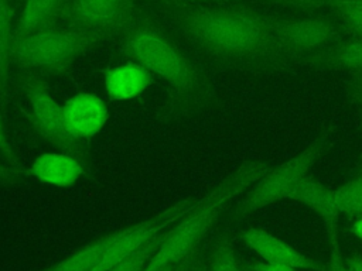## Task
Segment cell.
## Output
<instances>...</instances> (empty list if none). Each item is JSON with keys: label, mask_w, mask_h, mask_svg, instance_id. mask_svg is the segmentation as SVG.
<instances>
[{"label": "cell", "mask_w": 362, "mask_h": 271, "mask_svg": "<svg viewBox=\"0 0 362 271\" xmlns=\"http://www.w3.org/2000/svg\"><path fill=\"white\" fill-rule=\"evenodd\" d=\"M301 61L345 71L348 73L362 72V38L351 37L345 41H337L321 51L303 56Z\"/></svg>", "instance_id": "cell-13"}, {"label": "cell", "mask_w": 362, "mask_h": 271, "mask_svg": "<svg viewBox=\"0 0 362 271\" xmlns=\"http://www.w3.org/2000/svg\"><path fill=\"white\" fill-rule=\"evenodd\" d=\"M107 38L106 34L66 25H52L14 38L10 65L40 76L66 73L81 54Z\"/></svg>", "instance_id": "cell-4"}, {"label": "cell", "mask_w": 362, "mask_h": 271, "mask_svg": "<svg viewBox=\"0 0 362 271\" xmlns=\"http://www.w3.org/2000/svg\"><path fill=\"white\" fill-rule=\"evenodd\" d=\"M68 131L79 141L89 143L106 124V103L93 93H76L62 106Z\"/></svg>", "instance_id": "cell-9"}, {"label": "cell", "mask_w": 362, "mask_h": 271, "mask_svg": "<svg viewBox=\"0 0 362 271\" xmlns=\"http://www.w3.org/2000/svg\"><path fill=\"white\" fill-rule=\"evenodd\" d=\"M352 78V85L355 88V97L359 103H362V72L349 73Z\"/></svg>", "instance_id": "cell-24"}, {"label": "cell", "mask_w": 362, "mask_h": 271, "mask_svg": "<svg viewBox=\"0 0 362 271\" xmlns=\"http://www.w3.org/2000/svg\"><path fill=\"white\" fill-rule=\"evenodd\" d=\"M181 264H182V263H181ZM181 264H178L177 267H173V268H170V270H167V271H178V268H180V265H181Z\"/></svg>", "instance_id": "cell-28"}, {"label": "cell", "mask_w": 362, "mask_h": 271, "mask_svg": "<svg viewBox=\"0 0 362 271\" xmlns=\"http://www.w3.org/2000/svg\"><path fill=\"white\" fill-rule=\"evenodd\" d=\"M352 233L362 240V213L361 215H356V219L352 224Z\"/></svg>", "instance_id": "cell-27"}, {"label": "cell", "mask_w": 362, "mask_h": 271, "mask_svg": "<svg viewBox=\"0 0 362 271\" xmlns=\"http://www.w3.org/2000/svg\"><path fill=\"white\" fill-rule=\"evenodd\" d=\"M252 271H294L293 267L280 263H255Z\"/></svg>", "instance_id": "cell-23"}, {"label": "cell", "mask_w": 362, "mask_h": 271, "mask_svg": "<svg viewBox=\"0 0 362 271\" xmlns=\"http://www.w3.org/2000/svg\"><path fill=\"white\" fill-rule=\"evenodd\" d=\"M181 31L206 54L257 59L277 55L273 18L240 4L187 7L175 16Z\"/></svg>", "instance_id": "cell-1"}, {"label": "cell", "mask_w": 362, "mask_h": 271, "mask_svg": "<svg viewBox=\"0 0 362 271\" xmlns=\"http://www.w3.org/2000/svg\"><path fill=\"white\" fill-rule=\"evenodd\" d=\"M20 174H23V172H18V171L13 169L11 167H7L3 162H0V181H11L14 176H17Z\"/></svg>", "instance_id": "cell-25"}, {"label": "cell", "mask_w": 362, "mask_h": 271, "mask_svg": "<svg viewBox=\"0 0 362 271\" xmlns=\"http://www.w3.org/2000/svg\"><path fill=\"white\" fill-rule=\"evenodd\" d=\"M115 239L116 231L99 240H95L83 246L48 271H92L107 255L109 250L115 243Z\"/></svg>", "instance_id": "cell-16"}, {"label": "cell", "mask_w": 362, "mask_h": 271, "mask_svg": "<svg viewBox=\"0 0 362 271\" xmlns=\"http://www.w3.org/2000/svg\"><path fill=\"white\" fill-rule=\"evenodd\" d=\"M242 239L266 263H280L293 268L320 270V267L313 260L307 258L294 247L288 246L287 243L274 237L266 230L250 227L242 233Z\"/></svg>", "instance_id": "cell-11"}, {"label": "cell", "mask_w": 362, "mask_h": 271, "mask_svg": "<svg viewBox=\"0 0 362 271\" xmlns=\"http://www.w3.org/2000/svg\"><path fill=\"white\" fill-rule=\"evenodd\" d=\"M14 11L10 0H0V95H6L10 72V54L14 40Z\"/></svg>", "instance_id": "cell-17"}, {"label": "cell", "mask_w": 362, "mask_h": 271, "mask_svg": "<svg viewBox=\"0 0 362 271\" xmlns=\"http://www.w3.org/2000/svg\"><path fill=\"white\" fill-rule=\"evenodd\" d=\"M361 104H362V103H361Z\"/></svg>", "instance_id": "cell-29"}, {"label": "cell", "mask_w": 362, "mask_h": 271, "mask_svg": "<svg viewBox=\"0 0 362 271\" xmlns=\"http://www.w3.org/2000/svg\"><path fill=\"white\" fill-rule=\"evenodd\" d=\"M0 152L1 155L4 157L6 162L8 164V167H11L13 169L18 171V172H23L21 168H20V164L17 161V155L7 138V133L4 130V124H3V120H1V116H0Z\"/></svg>", "instance_id": "cell-21"}, {"label": "cell", "mask_w": 362, "mask_h": 271, "mask_svg": "<svg viewBox=\"0 0 362 271\" xmlns=\"http://www.w3.org/2000/svg\"><path fill=\"white\" fill-rule=\"evenodd\" d=\"M267 169L262 162H243L233 174L199 198L198 203L181 219L178 226L167 231L143 271H167L184 263L211 227L223 205L255 185Z\"/></svg>", "instance_id": "cell-2"}, {"label": "cell", "mask_w": 362, "mask_h": 271, "mask_svg": "<svg viewBox=\"0 0 362 271\" xmlns=\"http://www.w3.org/2000/svg\"><path fill=\"white\" fill-rule=\"evenodd\" d=\"M209 271H242L228 243H219L211 257Z\"/></svg>", "instance_id": "cell-20"}, {"label": "cell", "mask_w": 362, "mask_h": 271, "mask_svg": "<svg viewBox=\"0 0 362 271\" xmlns=\"http://www.w3.org/2000/svg\"><path fill=\"white\" fill-rule=\"evenodd\" d=\"M23 90L30 106L27 117L37 134L61 148L64 152L72 154L83 161L88 143L76 140L68 131L62 106L52 97L48 82L40 75L25 73L23 79Z\"/></svg>", "instance_id": "cell-5"}, {"label": "cell", "mask_w": 362, "mask_h": 271, "mask_svg": "<svg viewBox=\"0 0 362 271\" xmlns=\"http://www.w3.org/2000/svg\"><path fill=\"white\" fill-rule=\"evenodd\" d=\"M329 271H362V258L351 257L346 261H342L341 257L335 253L332 255V263Z\"/></svg>", "instance_id": "cell-22"}, {"label": "cell", "mask_w": 362, "mask_h": 271, "mask_svg": "<svg viewBox=\"0 0 362 271\" xmlns=\"http://www.w3.org/2000/svg\"><path fill=\"white\" fill-rule=\"evenodd\" d=\"M167 6H185V4H191V3H197V1H215V0H154Z\"/></svg>", "instance_id": "cell-26"}, {"label": "cell", "mask_w": 362, "mask_h": 271, "mask_svg": "<svg viewBox=\"0 0 362 271\" xmlns=\"http://www.w3.org/2000/svg\"><path fill=\"white\" fill-rule=\"evenodd\" d=\"M120 34L123 54L161 76L178 96L188 97L202 89L204 78L198 66L157 25L133 21Z\"/></svg>", "instance_id": "cell-3"}, {"label": "cell", "mask_w": 362, "mask_h": 271, "mask_svg": "<svg viewBox=\"0 0 362 271\" xmlns=\"http://www.w3.org/2000/svg\"><path fill=\"white\" fill-rule=\"evenodd\" d=\"M277 55L307 56L339 40V31L324 18H290L272 21Z\"/></svg>", "instance_id": "cell-8"}, {"label": "cell", "mask_w": 362, "mask_h": 271, "mask_svg": "<svg viewBox=\"0 0 362 271\" xmlns=\"http://www.w3.org/2000/svg\"><path fill=\"white\" fill-rule=\"evenodd\" d=\"M320 215L327 226H329L334 236V223L337 217V210L334 206V189H329L311 178L310 175L301 182L294 196L291 198Z\"/></svg>", "instance_id": "cell-15"}, {"label": "cell", "mask_w": 362, "mask_h": 271, "mask_svg": "<svg viewBox=\"0 0 362 271\" xmlns=\"http://www.w3.org/2000/svg\"><path fill=\"white\" fill-rule=\"evenodd\" d=\"M325 148V140L317 138L297 155L273 169H267L249 189L243 206L252 210L283 199H291L301 182L310 175V169L320 159Z\"/></svg>", "instance_id": "cell-6"}, {"label": "cell", "mask_w": 362, "mask_h": 271, "mask_svg": "<svg viewBox=\"0 0 362 271\" xmlns=\"http://www.w3.org/2000/svg\"><path fill=\"white\" fill-rule=\"evenodd\" d=\"M334 206L337 213H362V175L334 189Z\"/></svg>", "instance_id": "cell-19"}, {"label": "cell", "mask_w": 362, "mask_h": 271, "mask_svg": "<svg viewBox=\"0 0 362 271\" xmlns=\"http://www.w3.org/2000/svg\"><path fill=\"white\" fill-rule=\"evenodd\" d=\"M328 7L351 37L362 38V0H304Z\"/></svg>", "instance_id": "cell-18"}, {"label": "cell", "mask_w": 362, "mask_h": 271, "mask_svg": "<svg viewBox=\"0 0 362 271\" xmlns=\"http://www.w3.org/2000/svg\"><path fill=\"white\" fill-rule=\"evenodd\" d=\"M105 89L110 102H124L137 97L154 83V75L134 61L110 66L103 71Z\"/></svg>", "instance_id": "cell-10"}, {"label": "cell", "mask_w": 362, "mask_h": 271, "mask_svg": "<svg viewBox=\"0 0 362 271\" xmlns=\"http://www.w3.org/2000/svg\"><path fill=\"white\" fill-rule=\"evenodd\" d=\"M30 174L40 182L65 188L76 183L83 175L82 159L68 152H45L38 155Z\"/></svg>", "instance_id": "cell-12"}, {"label": "cell", "mask_w": 362, "mask_h": 271, "mask_svg": "<svg viewBox=\"0 0 362 271\" xmlns=\"http://www.w3.org/2000/svg\"><path fill=\"white\" fill-rule=\"evenodd\" d=\"M134 0H64L55 25L106 34L122 32L134 21Z\"/></svg>", "instance_id": "cell-7"}, {"label": "cell", "mask_w": 362, "mask_h": 271, "mask_svg": "<svg viewBox=\"0 0 362 271\" xmlns=\"http://www.w3.org/2000/svg\"><path fill=\"white\" fill-rule=\"evenodd\" d=\"M62 3L64 0H24L14 28V38L55 25Z\"/></svg>", "instance_id": "cell-14"}]
</instances>
